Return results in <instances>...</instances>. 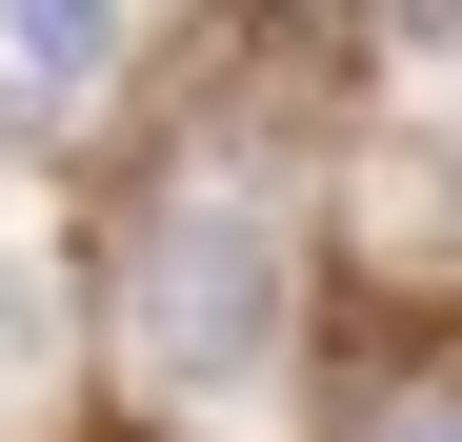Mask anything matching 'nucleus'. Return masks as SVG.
Instances as JSON below:
<instances>
[{"label": "nucleus", "instance_id": "obj_1", "mask_svg": "<svg viewBox=\"0 0 462 442\" xmlns=\"http://www.w3.org/2000/svg\"><path fill=\"white\" fill-rule=\"evenodd\" d=\"M121 322H141V382H262V342H282V242H262V201H162Z\"/></svg>", "mask_w": 462, "mask_h": 442}, {"label": "nucleus", "instance_id": "obj_2", "mask_svg": "<svg viewBox=\"0 0 462 442\" xmlns=\"http://www.w3.org/2000/svg\"><path fill=\"white\" fill-rule=\"evenodd\" d=\"M0 41H21V81H41V101H81V81H60V60H101V0H21V21H0Z\"/></svg>", "mask_w": 462, "mask_h": 442}, {"label": "nucleus", "instance_id": "obj_4", "mask_svg": "<svg viewBox=\"0 0 462 442\" xmlns=\"http://www.w3.org/2000/svg\"><path fill=\"white\" fill-rule=\"evenodd\" d=\"M402 442H462V422H402Z\"/></svg>", "mask_w": 462, "mask_h": 442}, {"label": "nucleus", "instance_id": "obj_3", "mask_svg": "<svg viewBox=\"0 0 462 442\" xmlns=\"http://www.w3.org/2000/svg\"><path fill=\"white\" fill-rule=\"evenodd\" d=\"M362 41H462V0H362Z\"/></svg>", "mask_w": 462, "mask_h": 442}]
</instances>
